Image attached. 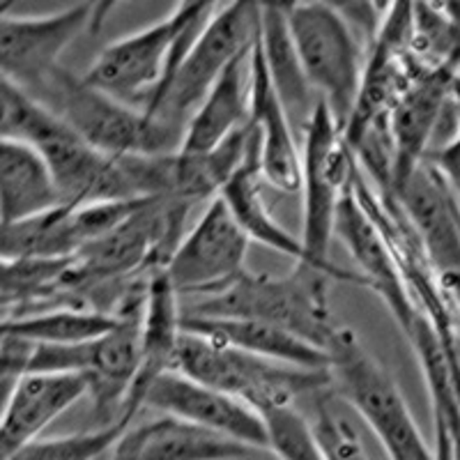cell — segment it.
Listing matches in <instances>:
<instances>
[{"mask_svg": "<svg viewBox=\"0 0 460 460\" xmlns=\"http://www.w3.org/2000/svg\"><path fill=\"white\" fill-rule=\"evenodd\" d=\"M262 172L261 164H258V150L256 141L252 134V152L246 162L242 164L240 171L230 178L226 184L219 199L224 200L226 208L230 209L233 219L237 221L244 235L252 242L272 249V252L283 253V256L293 258L295 265L306 261L304 246L299 237L293 233H288L281 224L272 217L270 208H267L265 199H262Z\"/></svg>", "mask_w": 460, "mask_h": 460, "instance_id": "cell-24", "label": "cell"}, {"mask_svg": "<svg viewBox=\"0 0 460 460\" xmlns=\"http://www.w3.org/2000/svg\"><path fill=\"white\" fill-rule=\"evenodd\" d=\"M256 454L235 439L159 414L131 424L106 460H244Z\"/></svg>", "mask_w": 460, "mask_h": 460, "instance_id": "cell-18", "label": "cell"}, {"mask_svg": "<svg viewBox=\"0 0 460 460\" xmlns=\"http://www.w3.org/2000/svg\"><path fill=\"white\" fill-rule=\"evenodd\" d=\"M435 451L438 460H454V438L445 421L435 419Z\"/></svg>", "mask_w": 460, "mask_h": 460, "instance_id": "cell-30", "label": "cell"}, {"mask_svg": "<svg viewBox=\"0 0 460 460\" xmlns=\"http://www.w3.org/2000/svg\"><path fill=\"white\" fill-rule=\"evenodd\" d=\"M172 371L219 389L261 414L295 408V402L302 398L332 387L330 371L288 367L184 330Z\"/></svg>", "mask_w": 460, "mask_h": 460, "instance_id": "cell-5", "label": "cell"}, {"mask_svg": "<svg viewBox=\"0 0 460 460\" xmlns=\"http://www.w3.org/2000/svg\"><path fill=\"white\" fill-rule=\"evenodd\" d=\"M394 199L439 279L460 277V199L445 172L424 162Z\"/></svg>", "mask_w": 460, "mask_h": 460, "instance_id": "cell-14", "label": "cell"}, {"mask_svg": "<svg viewBox=\"0 0 460 460\" xmlns=\"http://www.w3.org/2000/svg\"><path fill=\"white\" fill-rule=\"evenodd\" d=\"M355 171V152L345 138V131L336 125L330 109L318 106L314 120L304 131L302 147V240L306 261L318 272L332 277V281L352 283L367 288L359 272H348L330 258V244L334 237L336 217L350 189Z\"/></svg>", "mask_w": 460, "mask_h": 460, "instance_id": "cell-6", "label": "cell"}, {"mask_svg": "<svg viewBox=\"0 0 460 460\" xmlns=\"http://www.w3.org/2000/svg\"><path fill=\"white\" fill-rule=\"evenodd\" d=\"M143 408L235 439L253 451H270V435L261 412L178 371L164 373L152 382Z\"/></svg>", "mask_w": 460, "mask_h": 460, "instance_id": "cell-12", "label": "cell"}, {"mask_svg": "<svg viewBox=\"0 0 460 460\" xmlns=\"http://www.w3.org/2000/svg\"><path fill=\"white\" fill-rule=\"evenodd\" d=\"M172 288L166 270H159L147 281L146 306L141 323V371L127 398L122 419L137 417L150 385L164 373L172 371L182 339V302Z\"/></svg>", "mask_w": 460, "mask_h": 460, "instance_id": "cell-19", "label": "cell"}, {"mask_svg": "<svg viewBox=\"0 0 460 460\" xmlns=\"http://www.w3.org/2000/svg\"><path fill=\"white\" fill-rule=\"evenodd\" d=\"M332 387L364 419L389 460H438L387 368L367 350L355 330L341 327L330 348Z\"/></svg>", "mask_w": 460, "mask_h": 460, "instance_id": "cell-7", "label": "cell"}, {"mask_svg": "<svg viewBox=\"0 0 460 460\" xmlns=\"http://www.w3.org/2000/svg\"><path fill=\"white\" fill-rule=\"evenodd\" d=\"M261 32V31H258ZM252 127L262 180L281 191H302V150L295 138V125L279 100L261 44L252 49Z\"/></svg>", "mask_w": 460, "mask_h": 460, "instance_id": "cell-16", "label": "cell"}, {"mask_svg": "<svg viewBox=\"0 0 460 460\" xmlns=\"http://www.w3.org/2000/svg\"><path fill=\"white\" fill-rule=\"evenodd\" d=\"M182 330L215 341V343L244 350L249 355L262 357V359L281 361L288 367L311 368V371H330L332 367L330 352L320 350L309 341L299 339L290 332L258 323V320L182 315Z\"/></svg>", "mask_w": 460, "mask_h": 460, "instance_id": "cell-21", "label": "cell"}, {"mask_svg": "<svg viewBox=\"0 0 460 460\" xmlns=\"http://www.w3.org/2000/svg\"><path fill=\"white\" fill-rule=\"evenodd\" d=\"M252 120V51L230 65L189 120L180 150L205 155L224 146Z\"/></svg>", "mask_w": 460, "mask_h": 460, "instance_id": "cell-20", "label": "cell"}, {"mask_svg": "<svg viewBox=\"0 0 460 460\" xmlns=\"http://www.w3.org/2000/svg\"><path fill=\"white\" fill-rule=\"evenodd\" d=\"M456 191H458V199H460V184H456Z\"/></svg>", "mask_w": 460, "mask_h": 460, "instance_id": "cell-31", "label": "cell"}, {"mask_svg": "<svg viewBox=\"0 0 460 460\" xmlns=\"http://www.w3.org/2000/svg\"><path fill=\"white\" fill-rule=\"evenodd\" d=\"M88 396V380L76 373H28L3 396V458L40 439L42 430Z\"/></svg>", "mask_w": 460, "mask_h": 460, "instance_id": "cell-17", "label": "cell"}, {"mask_svg": "<svg viewBox=\"0 0 460 460\" xmlns=\"http://www.w3.org/2000/svg\"><path fill=\"white\" fill-rule=\"evenodd\" d=\"M262 58L267 72L277 88L279 100L286 106L293 125L306 131L314 120L315 111L323 104L315 90L311 88L295 51L293 37L288 31L286 5H262L261 7V32H258Z\"/></svg>", "mask_w": 460, "mask_h": 460, "instance_id": "cell-23", "label": "cell"}, {"mask_svg": "<svg viewBox=\"0 0 460 460\" xmlns=\"http://www.w3.org/2000/svg\"><path fill=\"white\" fill-rule=\"evenodd\" d=\"M26 93L109 157H159L182 147L184 129L90 88L65 67Z\"/></svg>", "mask_w": 460, "mask_h": 460, "instance_id": "cell-4", "label": "cell"}, {"mask_svg": "<svg viewBox=\"0 0 460 460\" xmlns=\"http://www.w3.org/2000/svg\"><path fill=\"white\" fill-rule=\"evenodd\" d=\"M131 424V419H120L111 426H94L84 433L40 438L3 460H100L111 454Z\"/></svg>", "mask_w": 460, "mask_h": 460, "instance_id": "cell-28", "label": "cell"}, {"mask_svg": "<svg viewBox=\"0 0 460 460\" xmlns=\"http://www.w3.org/2000/svg\"><path fill=\"white\" fill-rule=\"evenodd\" d=\"M286 19L304 76L345 131L359 97L367 47L336 5L293 3L286 5Z\"/></svg>", "mask_w": 460, "mask_h": 460, "instance_id": "cell-8", "label": "cell"}, {"mask_svg": "<svg viewBox=\"0 0 460 460\" xmlns=\"http://www.w3.org/2000/svg\"><path fill=\"white\" fill-rule=\"evenodd\" d=\"M84 249L76 208L51 209L22 224L3 226V261L19 258H74Z\"/></svg>", "mask_w": 460, "mask_h": 460, "instance_id": "cell-26", "label": "cell"}, {"mask_svg": "<svg viewBox=\"0 0 460 460\" xmlns=\"http://www.w3.org/2000/svg\"><path fill=\"white\" fill-rule=\"evenodd\" d=\"M458 63L426 69L412 81L389 115L392 143V196L429 157V143L442 125Z\"/></svg>", "mask_w": 460, "mask_h": 460, "instance_id": "cell-15", "label": "cell"}, {"mask_svg": "<svg viewBox=\"0 0 460 460\" xmlns=\"http://www.w3.org/2000/svg\"><path fill=\"white\" fill-rule=\"evenodd\" d=\"M51 168L28 143L0 141V221L22 224L63 208Z\"/></svg>", "mask_w": 460, "mask_h": 460, "instance_id": "cell-22", "label": "cell"}, {"mask_svg": "<svg viewBox=\"0 0 460 460\" xmlns=\"http://www.w3.org/2000/svg\"><path fill=\"white\" fill-rule=\"evenodd\" d=\"M330 283L332 277L309 265H295L283 277L246 270L221 293L182 304V315L258 320L330 352L341 332L330 306Z\"/></svg>", "mask_w": 460, "mask_h": 460, "instance_id": "cell-2", "label": "cell"}, {"mask_svg": "<svg viewBox=\"0 0 460 460\" xmlns=\"http://www.w3.org/2000/svg\"><path fill=\"white\" fill-rule=\"evenodd\" d=\"M217 7L215 3L175 5L157 23L109 44L84 81L113 100L146 111L175 76Z\"/></svg>", "mask_w": 460, "mask_h": 460, "instance_id": "cell-3", "label": "cell"}, {"mask_svg": "<svg viewBox=\"0 0 460 460\" xmlns=\"http://www.w3.org/2000/svg\"><path fill=\"white\" fill-rule=\"evenodd\" d=\"M261 7L258 3H230L217 7L175 76L146 106V113L187 131L191 115L215 88L221 74L256 44Z\"/></svg>", "mask_w": 460, "mask_h": 460, "instance_id": "cell-9", "label": "cell"}, {"mask_svg": "<svg viewBox=\"0 0 460 460\" xmlns=\"http://www.w3.org/2000/svg\"><path fill=\"white\" fill-rule=\"evenodd\" d=\"M0 131L3 138L28 143L42 155L67 208L138 200L125 157H109L93 147L42 102L5 79L0 85Z\"/></svg>", "mask_w": 460, "mask_h": 460, "instance_id": "cell-1", "label": "cell"}, {"mask_svg": "<svg viewBox=\"0 0 460 460\" xmlns=\"http://www.w3.org/2000/svg\"><path fill=\"white\" fill-rule=\"evenodd\" d=\"M109 5H69L49 14H10L0 10V72L3 79L32 90L47 81L58 67L60 56L85 31L104 23Z\"/></svg>", "mask_w": 460, "mask_h": 460, "instance_id": "cell-10", "label": "cell"}, {"mask_svg": "<svg viewBox=\"0 0 460 460\" xmlns=\"http://www.w3.org/2000/svg\"><path fill=\"white\" fill-rule=\"evenodd\" d=\"M270 435V451L279 460H327L302 410L281 408L262 414Z\"/></svg>", "mask_w": 460, "mask_h": 460, "instance_id": "cell-29", "label": "cell"}, {"mask_svg": "<svg viewBox=\"0 0 460 460\" xmlns=\"http://www.w3.org/2000/svg\"><path fill=\"white\" fill-rule=\"evenodd\" d=\"M334 235L343 242L348 253L359 265V277L367 281L368 290L380 295L402 334L408 336L421 311L414 304L408 279L398 262L392 242L387 240L385 230L373 219L371 212L357 199L352 191V180L339 208Z\"/></svg>", "mask_w": 460, "mask_h": 460, "instance_id": "cell-13", "label": "cell"}, {"mask_svg": "<svg viewBox=\"0 0 460 460\" xmlns=\"http://www.w3.org/2000/svg\"><path fill=\"white\" fill-rule=\"evenodd\" d=\"M311 398L314 410L306 414V419L327 460H371L364 449L359 430L348 417V402L334 392V387L323 389Z\"/></svg>", "mask_w": 460, "mask_h": 460, "instance_id": "cell-27", "label": "cell"}, {"mask_svg": "<svg viewBox=\"0 0 460 460\" xmlns=\"http://www.w3.org/2000/svg\"><path fill=\"white\" fill-rule=\"evenodd\" d=\"M249 244L252 240L233 219L224 200L215 199L182 237L168 261L166 274L180 297H209L246 272Z\"/></svg>", "mask_w": 460, "mask_h": 460, "instance_id": "cell-11", "label": "cell"}, {"mask_svg": "<svg viewBox=\"0 0 460 460\" xmlns=\"http://www.w3.org/2000/svg\"><path fill=\"white\" fill-rule=\"evenodd\" d=\"M118 327V315L81 306H49L3 320V332L40 345H81Z\"/></svg>", "mask_w": 460, "mask_h": 460, "instance_id": "cell-25", "label": "cell"}]
</instances>
